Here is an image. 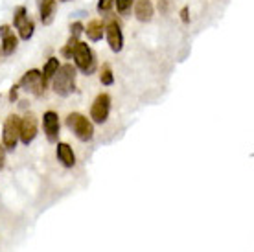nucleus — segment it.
<instances>
[{"mask_svg": "<svg viewBox=\"0 0 254 252\" xmlns=\"http://www.w3.org/2000/svg\"><path fill=\"white\" fill-rule=\"evenodd\" d=\"M59 116L56 111H46L43 114V129H45L46 140L50 144H58L59 140Z\"/></svg>", "mask_w": 254, "mask_h": 252, "instance_id": "obj_10", "label": "nucleus"}, {"mask_svg": "<svg viewBox=\"0 0 254 252\" xmlns=\"http://www.w3.org/2000/svg\"><path fill=\"white\" fill-rule=\"evenodd\" d=\"M115 6V0H98V13H109Z\"/></svg>", "mask_w": 254, "mask_h": 252, "instance_id": "obj_20", "label": "nucleus"}, {"mask_svg": "<svg viewBox=\"0 0 254 252\" xmlns=\"http://www.w3.org/2000/svg\"><path fill=\"white\" fill-rule=\"evenodd\" d=\"M155 15V6L151 0H134V17L140 22H149Z\"/></svg>", "mask_w": 254, "mask_h": 252, "instance_id": "obj_13", "label": "nucleus"}, {"mask_svg": "<svg viewBox=\"0 0 254 252\" xmlns=\"http://www.w3.org/2000/svg\"><path fill=\"white\" fill-rule=\"evenodd\" d=\"M56 155H58L59 162H61L64 168H74V166H76V155H74L72 147H70L66 142H58Z\"/></svg>", "mask_w": 254, "mask_h": 252, "instance_id": "obj_14", "label": "nucleus"}, {"mask_svg": "<svg viewBox=\"0 0 254 252\" xmlns=\"http://www.w3.org/2000/svg\"><path fill=\"white\" fill-rule=\"evenodd\" d=\"M159 9H162V11H166V9H168V2H166V0L159 2Z\"/></svg>", "mask_w": 254, "mask_h": 252, "instance_id": "obj_25", "label": "nucleus"}, {"mask_svg": "<svg viewBox=\"0 0 254 252\" xmlns=\"http://www.w3.org/2000/svg\"><path fill=\"white\" fill-rule=\"evenodd\" d=\"M37 116L32 113H28L26 116L20 118V126H19V140L24 145H30L37 136Z\"/></svg>", "mask_w": 254, "mask_h": 252, "instance_id": "obj_8", "label": "nucleus"}, {"mask_svg": "<svg viewBox=\"0 0 254 252\" xmlns=\"http://www.w3.org/2000/svg\"><path fill=\"white\" fill-rule=\"evenodd\" d=\"M72 59H74V66L77 70H81L85 76H90L94 74L96 70V56L92 48H90L87 43H79L76 44V48L72 52Z\"/></svg>", "mask_w": 254, "mask_h": 252, "instance_id": "obj_2", "label": "nucleus"}, {"mask_svg": "<svg viewBox=\"0 0 254 252\" xmlns=\"http://www.w3.org/2000/svg\"><path fill=\"white\" fill-rule=\"evenodd\" d=\"M111 113V96L102 92L98 94L92 101V107H90V118L94 124H105Z\"/></svg>", "mask_w": 254, "mask_h": 252, "instance_id": "obj_7", "label": "nucleus"}, {"mask_svg": "<svg viewBox=\"0 0 254 252\" xmlns=\"http://www.w3.org/2000/svg\"><path fill=\"white\" fill-rule=\"evenodd\" d=\"M109 43V48L118 54V52L124 50V33H122V26L118 20H109L105 24V35Z\"/></svg>", "mask_w": 254, "mask_h": 252, "instance_id": "obj_9", "label": "nucleus"}, {"mask_svg": "<svg viewBox=\"0 0 254 252\" xmlns=\"http://www.w3.org/2000/svg\"><path fill=\"white\" fill-rule=\"evenodd\" d=\"M77 43H79V39H76V37H72V35H70L68 41H66V44L61 48V56L66 57V59H72V52H74V48H76Z\"/></svg>", "mask_w": 254, "mask_h": 252, "instance_id": "obj_18", "label": "nucleus"}, {"mask_svg": "<svg viewBox=\"0 0 254 252\" xmlns=\"http://www.w3.org/2000/svg\"><path fill=\"white\" fill-rule=\"evenodd\" d=\"M76 76L77 68L72 63H64L59 66L56 76L52 77V88L61 98H68L76 90Z\"/></svg>", "mask_w": 254, "mask_h": 252, "instance_id": "obj_1", "label": "nucleus"}, {"mask_svg": "<svg viewBox=\"0 0 254 252\" xmlns=\"http://www.w3.org/2000/svg\"><path fill=\"white\" fill-rule=\"evenodd\" d=\"M115 4L120 15H127V13L131 11V6L134 4V0H115Z\"/></svg>", "mask_w": 254, "mask_h": 252, "instance_id": "obj_19", "label": "nucleus"}, {"mask_svg": "<svg viewBox=\"0 0 254 252\" xmlns=\"http://www.w3.org/2000/svg\"><path fill=\"white\" fill-rule=\"evenodd\" d=\"M39 7V19L45 26L54 22L56 17V9H58V0H37Z\"/></svg>", "mask_w": 254, "mask_h": 252, "instance_id": "obj_12", "label": "nucleus"}, {"mask_svg": "<svg viewBox=\"0 0 254 252\" xmlns=\"http://www.w3.org/2000/svg\"><path fill=\"white\" fill-rule=\"evenodd\" d=\"M59 66H61V63H59L58 57H50L48 61H46L45 68H43V77H45V81H52V77L56 76V72L59 70Z\"/></svg>", "mask_w": 254, "mask_h": 252, "instance_id": "obj_16", "label": "nucleus"}, {"mask_svg": "<svg viewBox=\"0 0 254 252\" xmlns=\"http://www.w3.org/2000/svg\"><path fill=\"white\" fill-rule=\"evenodd\" d=\"M83 32H85V26H83L81 22H79V20H77V22H72V24H70V35H72V37L79 39V35H81Z\"/></svg>", "mask_w": 254, "mask_h": 252, "instance_id": "obj_21", "label": "nucleus"}, {"mask_svg": "<svg viewBox=\"0 0 254 252\" xmlns=\"http://www.w3.org/2000/svg\"><path fill=\"white\" fill-rule=\"evenodd\" d=\"M66 126H68L70 131L76 134V138L81 140V142H89L94 136L92 122L87 116H83L81 113H70L66 116Z\"/></svg>", "mask_w": 254, "mask_h": 252, "instance_id": "obj_3", "label": "nucleus"}, {"mask_svg": "<svg viewBox=\"0 0 254 252\" xmlns=\"http://www.w3.org/2000/svg\"><path fill=\"white\" fill-rule=\"evenodd\" d=\"M87 33V39L92 41V43H98V41H102L103 35H105V22L100 19H92L89 24L85 26V32Z\"/></svg>", "mask_w": 254, "mask_h": 252, "instance_id": "obj_15", "label": "nucleus"}, {"mask_svg": "<svg viewBox=\"0 0 254 252\" xmlns=\"http://www.w3.org/2000/svg\"><path fill=\"white\" fill-rule=\"evenodd\" d=\"M19 83H17V85H13L11 88H9V94H7V98H9V101H11V103H15V101L19 100Z\"/></svg>", "mask_w": 254, "mask_h": 252, "instance_id": "obj_23", "label": "nucleus"}, {"mask_svg": "<svg viewBox=\"0 0 254 252\" xmlns=\"http://www.w3.org/2000/svg\"><path fill=\"white\" fill-rule=\"evenodd\" d=\"M100 81H102V85H105V87H111V85L115 83V74H113V68H111V64H103V66H102Z\"/></svg>", "mask_w": 254, "mask_h": 252, "instance_id": "obj_17", "label": "nucleus"}, {"mask_svg": "<svg viewBox=\"0 0 254 252\" xmlns=\"http://www.w3.org/2000/svg\"><path fill=\"white\" fill-rule=\"evenodd\" d=\"M6 166V147L0 144V170H4Z\"/></svg>", "mask_w": 254, "mask_h": 252, "instance_id": "obj_24", "label": "nucleus"}, {"mask_svg": "<svg viewBox=\"0 0 254 252\" xmlns=\"http://www.w3.org/2000/svg\"><path fill=\"white\" fill-rule=\"evenodd\" d=\"M19 126L20 116L17 114H9L4 122V129H2V145L6 147V151H13L19 142Z\"/></svg>", "mask_w": 254, "mask_h": 252, "instance_id": "obj_6", "label": "nucleus"}, {"mask_svg": "<svg viewBox=\"0 0 254 252\" xmlns=\"http://www.w3.org/2000/svg\"><path fill=\"white\" fill-rule=\"evenodd\" d=\"M13 28L19 32V39H22V41H30L33 37L35 24L28 17V9L24 6H19L13 13Z\"/></svg>", "mask_w": 254, "mask_h": 252, "instance_id": "obj_5", "label": "nucleus"}, {"mask_svg": "<svg viewBox=\"0 0 254 252\" xmlns=\"http://www.w3.org/2000/svg\"><path fill=\"white\" fill-rule=\"evenodd\" d=\"M0 39H2V54L4 56H11L13 52L17 50V46H19V37L13 33L11 26H0Z\"/></svg>", "mask_w": 254, "mask_h": 252, "instance_id": "obj_11", "label": "nucleus"}, {"mask_svg": "<svg viewBox=\"0 0 254 252\" xmlns=\"http://www.w3.org/2000/svg\"><path fill=\"white\" fill-rule=\"evenodd\" d=\"M61 2H68V0H61Z\"/></svg>", "mask_w": 254, "mask_h": 252, "instance_id": "obj_26", "label": "nucleus"}, {"mask_svg": "<svg viewBox=\"0 0 254 252\" xmlns=\"http://www.w3.org/2000/svg\"><path fill=\"white\" fill-rule=\"evenodd\" d=\"M179 15H181V20H183V24H190V7L183 6V9L179 11Z\"/></svg>", "mask_w": 254, "mask_h": 252, "instance_id": "obj_22", "label": "nucleus"}, {"mask_svg": "<svg viewBox=\"0 0 254 252\" xmlns=\"http://www.w3.org/2000/svg\"><path fill=\"white\" fill-rule=\"evenodd\" d=\"M19 87L22 88V90H26V92H30V94L41 98L46 90V81H45V77H43V72L37 68L28 70L24 76L20 77Z\"/></svg>", "mask_w": 254, "mask_h": 252, "instance_id": "obj_4", "label": "nucleus"}]
</instances>
